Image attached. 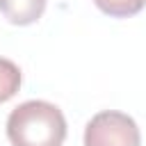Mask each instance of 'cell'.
<instances>
[{"instance_id":"6da1fadb","label":"cell","mask_w":146,"mask_h":146,"mask_svg":"<svg viewBox=\"0 0 146 146\" xmlns=\"http://www.w3.org/2000/svg\"><path fill=\"white\" fill-rule=\"evenodd\" d=\"M11 146H62L66 139V119L62 110L46 100H25L7 119Z\"/></svg>"},{"instance_id":"7a4b0ae2","label":"cell","mask_w":146,"mask_h":146,"mask_svg":"<svg viewBox=\"0 0 146 146\" xmlns=\"http://www.w3.org/2000/svg\"><path fill=\"white\" fill-rule=\"evenodd\" d=\"M84 146H141V137L132 116L107 110L87 123Z\"/></svg>"},{"instance_id":"3957f363","label":"cell","mask_w":146,"mask_h":146,"mask_svg":"<svg viewBox=\"0 0 146 146\" xmlns=\"http://www.w3.org/2000/svg\"><path fill=\"white\" fill-rule=\"evenodd\" d=\"M48 0H0V14L14 25H30L41 18Z\"/></svg>"},{"instance_id":"277c9868","label":"cell","mask_w":146,"mask_h":146,"mask_svg":"<svg viewBox=\"0 0 146 146\" xmlns=\"http://www.w3.org/2000/svg\"><path fill=\"white\" fill-rule=\"evenodd\" d=\"M21 87V71L14 62L0 57V103L9 100Z\"/></svg>"},{"instance_id":"5b68a950","label":"cell","mask_w":146,"mask_h":146,"mask_svg":"<svg viewBox=\"0 0 146 146\" xmlns=\"http://www.w3.org/2000/svg\"><path fill=\"white\" fill-rule=\"evenodd\" d=\"M96 7L110 16L116 18H125V16H135L144 9L146 0H94Z\"/></svg>"}]
</instances>
